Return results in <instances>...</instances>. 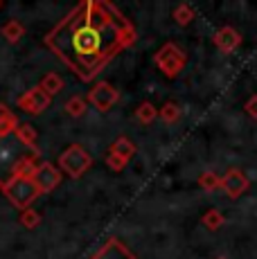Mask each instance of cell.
<instances>
[{"label":"cell","instance_id":"1","mask_svg":"<svg viewBox=\"0 0 257 259\" xmlns=\"http://www.w3.org/2000/svg\"><path fill=\"white\" fill-rule=\"evenodd\" d=\"M46 43L77 77L88 81L113 54L136 43V29L113 5L83 3L48 34Z\"/></svg>","mask_w":257,"mask_h":259},{"label":"cell","instance_id":"2","mask_svg":"<svg viewBox=\"0 0 257 259\" xmlns=\"http://www.w3.org/2000/svg\"><path fill=\"white\" fill-rule=\"evenodd\" d=\"M0 189H3L5 198H9V203H12L14 207H18L21 212L27 210V207L32 205L38 196H41V192L36 189L32 178L12 176V178H7V181L0 185Z\"/></svg>","mask_w":257,"mask_h":259},{"label":"cell","instance_id":"3","mask_svg":"<svg viewBox=\"0 0 257 259\" xmlns=\"http://www.w3.org/2000/svg\"><path fill=\"white\" fill-rule=\"evenodd\" d=\"M59 171H66L70 178H81L93 167V158L81 144H70L66 151L59 156Z\"/></svg>","mask_w":257,"mask_h":259},{"label":"cell","instance_id":"4","mask_svg":"<svg viewBox=\"0 0 257 259\" xmlns=\"http://www.w3.org/2000/svg\"><path fill=\"white\" fill-rule=\"evenodd\" d=\"M154 61H156V66L165 72V77L174 79V77H179L181 70L185 68L187 57L179 46H174V43H165V46L156 52Z\"/></svg>","mask_w":257,"mask_h":259},{"label":"cell","instance_id":"5","mask_svg":"<svg viewBox=\"0 0 257 259\" xmlns=\"http://www.w3.org/2000/svg\"><path fill=\"white\" fill-rule=\"evenodd\" d=\"M117 99H120V93H117L108 81H100V83H95V86H93L91 93H88L86 102H91L97 111L106 113V111H111V108L115 106Z\"/></svg>","mask_w":257,"mask_h":259},{"label":"cell","instance_id":"6","mask_svg":"<svg viewBox=\"0 0 257 259\" xmlns=\"http://www.w3.org/2000/svg\"><path fill=\"white\" fill-rule=\"evenodd\" d=\"M32 181L41 194H50L52 189H57L59 183H61V171H59V167H54L52 162H38L36 171L32 174Z\"/></svg>","mask_w":257,"mask_h":259},{"label":"cell","instance_id":"7","mask_svg":"<svg viewBox=\"0 0 257 259\" xmlns=\"http://www.w3.org/2000/svg\"><path fill=\"white\" fill-rule=\"evenodd\" d=\"M50 102H52V99L48 97V95L43 93L38 86L29 88L27 93H23L21 97L16 99L18 108H21V111H25L27 115H41V113L50 106Z\"/></svg>","mask_w":257,"mask_h":259},{"label":"cell","instance_id":"8","mask_svg":"<svg viewBox=\"0 0 257 259\" xmlns=\"http://www.w3.org/2000/svg\"><path fill=\"white\" fill-rule=\"evenodd\" d=\"M248 187H250V181L239 169H230V171H226V176H221V189L230 198H239L244 192H248Z\"/></svg>","mask_w":257,"mask_h":259},{"label":"cell","instance_id":"9","mask_svg":"<svg viewBox=\"0 0 257 259\" xmlns=\"http://www.w3.org/2000/svg\"><path fill=\"white\" fill-rule=\"evenodd\" d=\"M91 259H138L120 239H108Z\"/></svg>","mask_w":257,"mask_h":259},{"label":"cell","instance_id":"10","mask_svg":"<svg viewBox=\"0 0 257 259\" xmlns=\"http://www.w3.org/2000/svg\"><path fill=\"white\" fill-rule=\"evenodd\" d=\"M215 46L221 50V52H235L237 48L241 46V34L237 32L235 27H230V25H226V27H219L215 34Z\"/></svg>","mask_w":257,"mask_h":259},{"label":"cell","instance_id":"11","mask_svg":"<svg viewBox=\"0 0 257 259\" xmlns=\"http://www.w3.org/2000/svg\"><path fill=\"white\" fill-rule=\"evenodd\" d=\"M12 138V136H9ZM9 138H0V183H5L9 176H12V167L14 162L21 156L14 153V149L9 147Z\"/></svg>","mask_w":257,"mask_h":259},{"label":"cell","instance_id":"12","mask_svg":"<svg viewBox=\"0 0 257 259\" xmlns=\"http://www.w3.org/2000/svg\"><path fill=\"white\" fill-rule=\"evenodd\" d=\"M14 140L18 144H23L25 149H29L32 153H36V140H38V133L32 124L27 122H18L16 131H14Z\"/></svg>","mask_w":257,"mask_h":259},{"label":"cell","instance_id":"13","mask_svg":"<svg viewBox=\"0 0 257 259\" xmlns=\"http://www.w3.org/2000/svg\"><path fill=\"white\" fill-rule=\"evenodd\" d=\"M38 167V160H36V153H25L21 156L12 167V176H18V178H32V174L36 171ZM9 176V178H12Z\"/></svg>","mask_w":257,"mask_h":259},{"label":"cell","instance_id":"14","mask_svg":"<svg viewBox=\"0 0 257 259\" xmlns=\"http://www.w3.org/2000/svg\"><path fill=\"white\" fill-rule=\"evenodd\" d=\"M16 126H18V117L14 115V113L9 111L5 104H0V138L14 136Z\"/></svg>","mask_w":257,"mask_h":259},{"label":"cell","instance_id":"15","mask_svg":"<svg viewBox=\"0 0 257 259\" xmlns=\"http://www.w3.org/2000/svg\"><path fill=\"white\" fill-rule=\"evenodd\" d=\"M108 153H115L117 158H122V160H131V156L136 153V144L128 140L126 136H120L115 142L111 144V149H108Z\"/></svg>","mask_w":257,"mask_h":259},{"label":"cell","instance_id":"16","mask_svg":"<svg viewBox=\"0 0 257 259\" xmlns=\"http://www.w3.org/2000/svg\"><path fill=\"white\" fill-rule=\"evenodd\" d=\"M38 88H41V91L46 93L50 99H52L57 93H61V91H63V79L59 77L57 72H48L46 77L41 79V83H38Z\"/></svg>","mask_w":257,"mask_h":259},{"label":"cell","instance_id":"17","mask_svg":"<svg viewBox=\"0 0 257 259\" xmlns=\"http://www.w3.org/2000/svg\"><path fill=\"white\" fill-rule=\"evenodd\" d=\"M0 34L7 38V43H18L23 36H25V27H23V23H18V21H7L3 27H0Z\"/></svg>","mask_w":257,"mask_h":259},{"label":"cell","instance_id":"18","mask_svg":"<svg viewBox=\"0 0 257 259\" xmlns=\"http://www.w3.org/2000/svg\"><path fill=\"white\" fill-rule=\"evenodd\" d=\"M156 117H158V111H156V106H154L151 102H142L140 106L136 108V119H138L140 124H145V126L154 122Z\"/></svg>","mask_w":257,"mask_h":259},{"label":"cell","instance_id":"19","mask_svg":"<svg viewBox=\"0 0 257 259\" xmlns=\"http://www.w3.org/2000/svg\"><path fill=\"white\" fill-rule=\"evenodd\" d=\"M86 106H88V102L81 97V95H72V97L66 102V113L70 117H81L83 113H86Z\"/></svg>","mask_w":257,"mask_h":259},{"label":"cell","instance_id":"20","mask_svg":"<svg viewBox=\"0 0 257 259\" xmlns=\"http://www.w3.org/2000/svg\"><path fill=\"white\" fill-rule=\"evenodd\" d=\"M201 221H203V226L207 228V230H219L221 226H224V221H226V217L221 214L217 207H210L203 217H201Z\"/></svg>","mask_w":257,"mask_h":259},{"label":"cell","instance_id":"21","mask_svg":"<svg viewBox=\"0 0 257 259\" xmlns=\"http://www.w3.org/2000/svg\"><path fill=\"white\" fill-rule=\"evenodd\" d=\"M174 21L179 23L181 27H187V25L194 21V9H192L187 3L176 5V9H174Z\"/></svg>","mask_w":257,"mask_h":259},{"label":"cell","instance_id":"22","mask_svg":"<svg viewBox=\"0 0 257 259\" xmlns=\"http://www.w3.org/2000/svg\"><path fill=\"white\" fill-rule=\"evenodd\" d=\"M199 185L205 189V192H215V189L221 187V176H217L215 171H203L199 176Z\"/></svg>","mask_w":257,"mask_h":259},{"label":"cell","instance_id":"23","mask_svg":"<svg viewBox=\"0 0 257 259\" xmlns=\"http://www.w3.org/2000/svg\"><path fill=\"white\" fill-rule=\"evenodd\" d=\"M21 226L27 228V230H34V228H38V223H41V214L36 210H32V207H27V210L21 212Z\"/></svg>","mask_w":257,"mask_h":259},{"label":"cell","instance_id":"24","mask_svg":"<svg viewBox=\"0 0 257 259\" xmlns=\"http://www.w3.org/2000/svg\"><path fill=\"white\" fill-rule=\"evenodd\" d=\"M158 115L162 117V122H167V124H174V122H179L181 119V108L176 106V104H165V106L160 108V113Z\"/></svg>","mask_w":257,"mask_h":259},{"label":"cell","instance_id":"25","mask_svg":"<svg viewBox=\"0 0 257 259\" xmlns=\"http://www.w3.org/2000/svg\"><path fill=\"white\" fill-rule=\"evenodd\" d=\"M106 165L111 171H122V169L126 167V160H122V158H117L115 153H108L106 156Z\"/></svg>","mask_w":257,"mask_h":259},{"label":"cell","instance_id":"26","mask_svg":"<svg viewBox=\"0 0 257 259\" xmlns=\"http://www.w3.org/2000/svg\"><path fill=\"white\" fill-rule=\"evenodd\" d=\"M246 113H248L250 117H255L257 119V95H253V97L246 102Z\"/></svg>","mask_w":257,"mask_h":259},{"label":"cell","instance_id":"27","mask_svg":"<svg viewBox=\"0 0 257 259\" xmlns=\"http://www.w3.org/2000/svg\"><path fill=\"white\" fill-rule=\"evenodd\" d=\"M0 9H3V0H0Z\"/></svg>","mask_w":257,"mask_h":259},{"label":"cell","instance_id":"28","mask_svg":"<svg viewBox=\"0 0 257 259\" xmlns=\"http://www.w3.org/2000/svg\"><path fill=\"white\" fill-rule=\"evenodd\" d=\"M217 259H226V257H217Z\"/></svg>","mask_w":257,"mask_h":259},{"label":"cell","instance_id":"29","mask_svg":"<svg viewBox=\"0 0 257 259\" xmlns=\"http://www.w3.org/2000/svg\"><path fill=\"white\" fill-rule=\"evenodd\" d=\"M0 185H3V183H0Z\"/></svg>","mask_w":257,"mask_h":259}]
</instances>
